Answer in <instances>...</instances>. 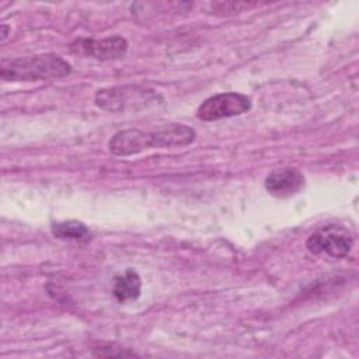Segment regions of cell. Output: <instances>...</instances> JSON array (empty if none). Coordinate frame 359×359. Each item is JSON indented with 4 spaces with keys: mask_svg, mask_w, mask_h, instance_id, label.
I'll return each instance as SVG.
<instances>
[{
    "mask_svg": "<svg viewBox=\"0 0 359 359\" xmlns=\"http://www.w3.org/2000/svg\"><path fill=\"white\" fill-rule=\"evenodd\" d=\"M195 137V129L184 123H171L157 130L123 129L109 139L108 149L115 156H133L149 149L184 147Z\"/></svg>",
    "mask_w": 359,
    "mask_h": 359,
    "instance_id": "obj_1",
    "label": "cell"
},
{
    "mask_svg": "<svg viewBox=\"0 0 359 359\" xmlns=\"http://www.w3.org/2000/svg\"><path fill=\"white\" fill-rule=\"evenodd\" d=\"M72 66L55 53L4 59L0 76L4 81H41L69 76Z\"/></svg>",
    "mask_w": 359,
    "mask_h": 359,
    "instance_id": "obj_2",
    "label": "cell"
},
{
    "mask_svg": "<svg viewBox=\"0 0 359 359\" xmlns=\"http://www.w3.org/2000/svg\"><path fill=\"white\" fill-rule=\"evenodd\" d=\"M157 94L150 88L139 86H118L102 88L95 93L94 102L98 108L109 112L140 109L157 101Z\"/></svg>",
    "mask_w": 359,
    "mask_h": 359,
    "instance_id": "obj_3",
    "label": "cell"
},
{
    "mask_svg": "<svg viewBox=\"0 0 359 359\" xmlns=\"http://www.w3.org/2000/svg\"><path fill=\"white\" fill-rule=\"evenodd\" d=\"M353 241V233L348 227L331 223L311 233L306 241V247L313 255L344 258L351 252Z\"/></svg>",
    "mask_w": 359,
    "mask_h": 359,
    "instance_id": "obj_4",
    "label": "cell"
},
{
    "mask_svg": "<svg viewBox=\"0 0 359 359\" xmlns=\"http://www.w3.org/2000/svg\"><path fill=\"white\" fill-rule=\"evenodd\" d=\"M251 109V100L240 93H220L206 98L198 108L196 116L205 122L219 121L245 114Z\"/></svg>",
    "mask_w": 359,
    "mask_h": 359,
    "instance_id": "obj_5",
    "label": "cell"
},
{
    "mask_svg": "<svg viewBox=\"0 0 359 359\" xmlns=\"http://www.w3.org/2000/svg\"><path fill=\"white\" fill-rule=\"evenodd\" d=\"M73 53L98 60H114L128 50V41L122 36H108L104 39H77L70 45Z\"/></svg>",
    "mask_w": 359,
    "mask_h": 359,
    "instance_id": "obj_6",
    "label": "cell"
},
{
    "mask_svg": "<svg viewBox=\"0 0 359 359\" xmlns=\"http://www.w3.org/2000/svg\"><path fill=\"white\" fill-rule=\"evenodd\" d=\"M304 187V175L292 167L273 170L265 180L266 191L276 198H289L296 195Z\"/></svg>",
    "mask_w": 359,
    "mask_h": 359,
    "instance_id": "obj_7",
    "label": "cell"
},
{
    "mask_svg": "<svg viewBox=\"0 0 359 359\" xmlns=\"http://www.w3.org/2000/svg\"><path fill=\"white\" fill-rule=\"evenodd\" d=\"M140 290H142L140 276L132 268H128L125 271V273L118 275L114 279V290L112 292H114L115 299L121 303L136 300L140 296Z\"/></svg>",
    "mask_w": 359,
    "mask_h": 359,
    "instance_id": "obj_8",
    "label": "cell"
},
{
    "mask_svg": "<svg viewBox=\"0 0 359 359\" xmlns=\"http://www.w3.org/2000/svg\"><path fill=\"white\" fill-rule=\"evenodd\" d=\"M50 230H52L55 237L65 238V240H81V238L88 236L87 226L81 222H77V220L53 223Z\"/></svg>",
    "mask_w": 359,
    "mask_h": 359,
    "instance_id": "obj_9",
    "label": "cell"
},
{
    "mask_svg": "<svg viewBox=\"0 0 359 359\" xmlns=\"http://www.w3.org/2000/svg\"><path fill=\"white\" fill-rule=\"evenodd\" d=\"M7 32H8V27L7 25H1V39H6V36H7Z\"/></svg>",
    "mask_w": 359,
    "mask_h": 359,
    "instance_id": "obj_10",
    "label": "cell"
}]
</instances>
